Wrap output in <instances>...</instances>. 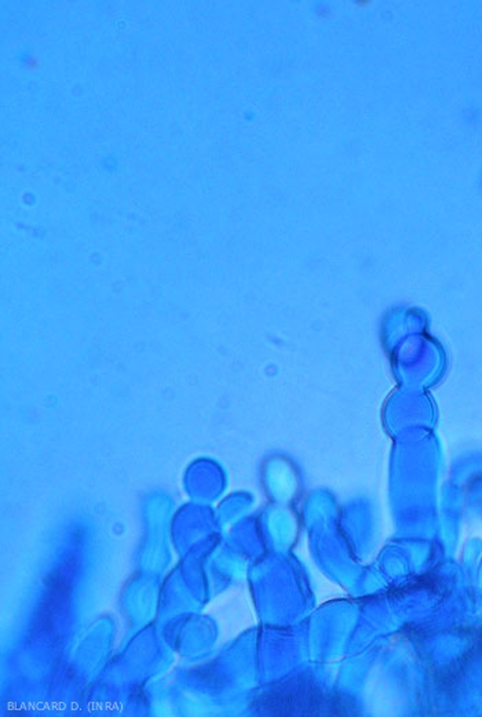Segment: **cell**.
I'll return each mask as SVG.
<instances>
[{
  "label": "cell",
  "mask_w": 482,
  "mask_h": 717,
  "mask_svg": "<svg viewBox=\"0 0 482 717\" xmlns=\"http://www.w3.org/2000/svg\"><path fill=\"white\" fill-rule=\"evenodd\" d=\"M479 648H480V650H481V651H482V639H481V641H480V643H479Z\"/></svg>",
  "instance_id": "cell-2"
},
{
  "label": "cell",
  "mask_w": 482,
  "mask_h": 717,
  "mask_svg": "<svg viewBox=\"0 0 482 717\" xmlns=\"http://www.w3.org/2000/svg\"><path fill=\"white\" fill-rule=\"evenodd\" d=\"M264 699V711H269L270 715H321L327 711L321 695L313 698L310 690L276 691L266 695Z\"/></svg>",
  "instance_id": "cell-1"
}]
</instances>
